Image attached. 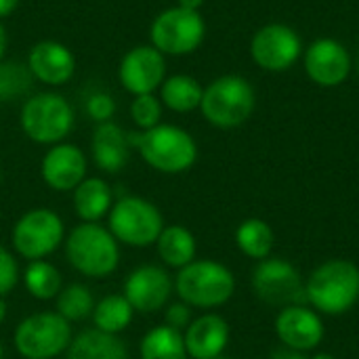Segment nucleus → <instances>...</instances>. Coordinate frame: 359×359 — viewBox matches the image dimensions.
I'll return each mask as SVG.
<instances>
[{
	"label": "nucleus",
	"instance_id": "10",
	"mask_svg": "<svg viewBox=\"0 0 359 359\" xmlns=\"http://www.w3.org/2000/svg\"><path fill=\"white\" fill-rule=\"evenodd\" d=\"M65 238L63 221L48 208L27 210L13 227V248L27 261H40L55 252Z\"/></svg>",
	"mask_w": 359,
	"mask_h": 359
},
{
	"label": "nucleus",
	"instance_id": "27",
	"mask_svg": "<svg viewBox=\"0 0 359 359\" xmlns=\"http://www.w3.org/2000/svg\"><path fill=\"white\" fill-rule=\"evenodd\" d=\"M133 313H135V309L130 307V303L126 301L124 294H107L95 305L93 322H95L97 330L118 337L122 330L128 328Z\"/></svg>",
	"mask_w": 359,
	"mask_h": 359
},
{
	"label": "nucleus",
	"instance_id": "26",
	"mask_svg": "<svg viewBox=\"0 0 359 359\" xmlns=\"http://www.w3.org/2000/svg\"><path fill=\"white\" fill-rule=\"evenodd\" d=\"M236 244L246 257L263 261L273 250L276 233H273V229L269 227L267 221H263V219H246L244 223H240V227L236 231Z\"/></svg>",
	"mask_w": 359,
	"mask_h": 359
},
{
	"label": "nucleus",
	"instance_id": "25",
	"mask_svg": "<svg viewBox=\"0 0 359 359\" xmlns=\"http://www.w3.org/2000/svg\"><path fill=\"white\" fill-rule=\"evenodd\" d=\"M141 359H187V349L183 334L170 326H156L151 328L139 347Z\"/></svg>",
	"mask_w": 359,
	"mask_h": 359
},
{
	"label": "nucleus",
	"instance_id": "35",
	"mask_svg": "<svg viewBox=\"0 0 359 359\" xmlns=\"http://www.w3.org/2000/svg\"><path fill=\"white\" fill-rule=\"evenodd\" d=\"M271 359H309L303 351H294V349H278L271 353Z\"/></svg>",
	"mask_w": 359,
	"mask_h": 359
},
{
	"label": "nucleus",
	"instance_id": "37",
	"mask_svg": "<svg viewBox=\"0 0 359 359\" xmlns=\"http://www.w3.org/2000/svg\"><path fill=\"white\" fill-rule=\"evenodd\" d=\"M204 4V0H177V6L187 8V11H198Z\"/></svg>",
	"mask_w": 359,
	"mask_h": 359
},
{
	"label": "nucleus",
	"instance_id": "13",
	"mask_svg": "<svg viewBox=\"0 0 359 359\" xmlns=\"http://www.w3.org/2000/svg\"><path fill=\"white\" fill-rule=\"evenodd\" d=\"M118 76L130 95H151L166 80L164 55L151 44L135 46L122 57Z\"/></svg>",
	"mask_w": 359,
	"mask_h": 359
},
{
	"label": "nucleus",
	"instance_id": "36",
	"mask_svg": "<svg viewBox=\"0 0 359 359\" xmlns=\"http://www.w3.org/2000/svg\"><path fill=\"white\" fill-rule=\"evenodd\" d=\"M19 0H0V19L13 15V11L17 8Z\"/></svg>",
	"mask_w": 359,
	"mask_h": 359
},
{
	"label": "nucleus",
	"instance_id": "16",
	"mask_svg": "<svg viewBox=\"0 0 359 359\" xmlns=\"http://www.w3.org/2000/svg\"><path fill=\"white\" fill-rule=\"evenodd\" d=\"M42 181L55 191H74L86 179V158L78 145H53L40 164Z\"/></svg>",
	"mask_w": 359,
	"mask_h": 359
},
{
	"label": "nucleus",
	"instance_id": "33",
	"mask_svg": "<svg viewBox=\"0 0 359 359\" xmlns=\"http://www.w3.org/2000/svg\"><path fill=\"white\" fill-rule=\"evenodd\" d=\"M114 111H116V103H114L111 95H107V93H95V95H90L88 101H86V114H88L97 124L109 122L111 116H114Z\"/></svg>",
	"mask_w": 359,
	"mask_h": 359
},
{
	"label": "nucleus",
	"instance_id": "18",
	"mask_svg": "<svg viewBox=\"0 0 359 359\" xmlns=\"http://www.w3.org/2000/svg\"><path fill=\"white\" fill-rule=\"evenodd\" d=\"M27 67L42 84L63 86L76 72V57L65 44L57 40H42L32 46L27 55Z\"/></svg>",
	"mask_w": 359,
	"mask_h": 359
},
{
	"label": "nucleus",
	"instance_id": "20",
	"mask_svg": "<svg viewBox=\"0 0 359 359\" xmlns=\"http://www.w3.org/2000/svg\"><path fill=\"white\" fill-rule=\"evenodd\" d=\"M90 149H93V160L97 168L109 175L120 172L128 164V158H130L128 133L120 128L118 124H114L111 120L101 122L97 124L93 133Z\"/></svg>",
	"mask_w": 359,
	"mask_h": 359
},
{
	"label": "nucleus",
	"instance_id": "38",
	"mask_svg": "<svg viewBox=\"0 0 359 359\" xmlns=\"http://www.w3.org/2000/svg\"><path fill=\"white\" fill-rule=\"evenodd\" d=\"M6 29H4V25L0 23V61H2V57H4V53H6Z\"/></svg>",
	"mask_w": 359,
	"mask_h": 359
},
{
	"label": "nucleus",
	"instance_id": "11",
	"mask_svg": "<svg viewBox=\"0 0 359 359\" xmlns=\"http://www.w3.org/2000/svg\"><path fill=\"white\" fill-rule=\"evenodd\" d=\"M252 290L267 305L292 307L307 301L299 269L284 259H263L252 271Z\"/></svg>",
	"mask_w": 359,
	"mask_h": 359
},
{
	"label": "nucleus",
	"instance_id": "19",
	"mask_svg": "<svg viewBox=\"0 0 359 359\" xmlns=\"http://www.w3.org/2000/svg\"><path fill=\"white\" fill-rule=\"evenodd\" d=\"M183 341L191 359H215L223 355L229 343V326L221 316L206 313L187 326Z\"/></svg>",
	"mask_w": 359,
	"mask_h": 359
},
{
	"label": "nucleus",
	"instance_id": "5",
	"mask_svg": "<svg viewBox=\"0 0 359 359\" xmlns=\"http://www.w3.org/2000/svg\"><path fill=\"white\" fill-rule=\"evenodd\" d=\"M200 109L212 126L236 128L255 109V88L242 76H221L204 88Z\"/></svg>",
	"mask_w": 359,
	"mask_h": 359
},
{
	"label": "nucleus",
	"instance_id": "40",
	"mask_svg": "<svg viewBox=\"0 0 359 359\" xmlns=\"http://www.w3.org/2000/svg\"><path fill=\"white\" fill-rule=\"evenodd\" d=\"M311 359H337L334 355H330V353H318L316 358H311Z\"/></svg>",
	"mask_w": 359,
	"mask_h": 359
},
{
	"label": "nucleus",
	"instance_id": "39",
	"mask_svg": "<svg viewBox=\"0 0 359 359\" xmlns=\"http://www.w3.org/2000/svg\"><path fill=\"white\" fill-rule=\"evenodd\" d=\"M4 318H6V303H4L2 297H0V326H2V322H4Z\"/></svg>",
	"mask_w": 359,
	"mask_h": 359
},
{
	"label": "nucleus",
	"instance_id": "14",
	"mask_svg": "<svg viewBox=\"0 0 359 359\" xmlns=\"http://www.w3.org/2000/svg\"><path fill=\"white\" fill-rule=\"evenodd\" d=\"M172 292V280L158 265H141L128 273L124 297L139 313H156L166 307Z\"/></svg>",
	"mask_w": 359,
	"mask_h": 359
},
{
	"label": "nucleus",
	"instance_id": "42",
	"mask_svg": "<svg viewBox=\"0 0 359 359\" xmlns=\"http://www.w3.org/2000/svg\"><path fill=\"white\" fill-rule=\"evenodd\" d=\"M215 359H227V358H223V355H219V358H215Z\"/></svg>",
	"mask_w": 359,
	"mask_h": 359
},
{
	"label": "nucleus",
	"instance_id": "12",
	"mask_svg": "<svg viewBox=\"0 0 359 359\" xmlns=\"http://www.w3.org/2000/svg\"><path fill=\"white\" fill-rule=\"evenodd\" d=\"M301 48L303 44L299 34L284 23H269L261 27L250 42L255 63L267 72L288 69L299 59Z\"/></svg>",
	"mask_w": 359,
	"mask_h": 359
},
{
	"label": "nucleus",
	"instance_id": "7",
	"mask_svg": "<svg viewBox=\"0 0 359 359\" xmlns=\"http://www.w3.org/2000/svg\"><path fill=\"white\" fill-rule=\"evenodd\" d=\"M107 229L118 242L135 248H145L158 242L164 229V219L158 206L149 200L124 196L111 206Z\"/></svg>",
	"mask_w": 359,
	"mask_h": 359
},
{
	"label": "nucleus",
	"instance_id": "4",
	"mask_svg": "<svg viewBox=\"0 0 359 359\" xmlns=\"http://www.w3.org/2000/svg\"><path fill=\"white\" fill-rule=\"evenodd\" d=\"M175 288L185 305L212 309L225 305L233 297L236 278L217 261H191L179 269Z\"/></svg>",
	"mask_w": 359,
	"mask_h": 359
},
{
	"label": "nucleus",
	"instance_id": "8",
	"mask_svg": "<svg viewBox=\"0 0 359 359\" xmlns=\"http://www.w3.org/2000/svg\"><path fill=\"white\" fill-rule=\"evenodd\" d=\"M15 349L25 359H50L61 355L72 343V328L65 318L40 311L25 318L13 337Z\"/></svg>",
	"mask_w": 359,
	"mask_h": 359
},
{
	"label": "nucleus",
	"instance_id": "21",
	"mask_svg": "<svg viewBox=\"0 0 359 359\" xmlns=\"http://www.w3.org/2000/svg\"><path fill=\"white\" fill-rule=\"evenodd\" d=\"M67 359H130V355L122 339L93 328L80 332L69 343Z\"/></svg>",
	"mask_w": 359,
	"mask_h": 359
},
{
	"label": "nucleus",
	"instance_id": "17",
	"mask_svg": "<svg viewBox=\"0 0 359 359\" xmlns=\"http://www.w3.org/2000/svg\"><path fill=\"white\" fill-rule=\"evenodd\" d=\"M278 339L294 351H311L324 341V322L303 305L284 307L276 318Z\"/></svg>",
	"mask_w": 359,
	"mask_h": 359
},
{
	"label": "nucleus",
	"instance_id": "29",
	"mask_svg": "<svg viewBox=\"0 0 359 359\" xmlns=\"http://www.w3.org/2000/svg\"><path fill=\"white\" fill-rule=\"evenodd\" d=\"M93 309H95V299L90 290L82 284H72L67 288H61V292L57 294V313L67 322H80L93 316Z\"/></svg>",
	"mask_w": 359,
	"mask_h": 359
},
{
	"label": "nucleus",
	"instance_id": "6",
	"mask_svg": "<svg viewBox=\"0 0 359 359\" xmlns=\"http://www.w3.org/2000/svg\"><path fill=\"white\" fill-rule=\"evenodd\" d=\"M19 122L32 141L57 145L74 128V109L59 93H38L23 103Z\"/></svg>",
	"mask_w": 359,
	"mask_h": 359
},
{
	"label": "nucleus",
	"instance_id": "9",
	"mask_svg": "<svg viewBox=\"0 0 359 359\" xmlns=\"http://www.w3.org/2000/svg\"><path fill=\"white\" fill-rule=\"evenodd\" d=\"M206 34V23L198 11H187L181 6L164 8L149 27L151 46L162 55H189L194 53Z\"/></svg>",
	"mask_w": 359,
	"mask_h": 359
},
{
	"label": "nucleus",
	"instance_id": "24",
	"mask_svg": "<svg viewBox=\"0 0 359 359\" xmlns=\"http://www.w3.org/2000/svg\"><path fill=\"white\" fill-rule=\"evenodd\" d=\"M158 255L160 259L175 269L189 265L196 259V238L183 225H168L162 229L158 238Z\"/></svg>",
	"mask_w": 359,
	"mask_h": 359
},
{
	"label": "nucleus",
	"instance_id": "31",
	"mask_svg": "<svg viewBox=\"0 0 359 359\" xmlns=\"http://www.w3.org/2000/svg\"><path fill=\"white\" fill-rule=\"evenodd\" d=\"M130 118L141 130L158 126L160 118H162V101L156 99L154 93L151 95H137L130 103Z\"/></svg>",
	"mask_w": 359,
	"mask_h": 359
},
{
	"label": "nucleus",
	"instance_id": "22",
	"mask_svg": "<svg viewBox=\"0 0 359 359\" xmlns=\"http://www.w3.org/2000/svg\"><path fill=\"white\" fill-rule=\"evenodd\" d=\"M111 206V187L99 177H88L74 189V208L82 223H99Z\"/></svg>",
	"mask_w": 359,
	"mask_h": 359
},
{
	"label": "nucleus",
	"instance_id": "3",
	"mask_svg": "<svg viewBox=\"0 0 359 359\" xmlns=\"http://www.w3.org/2000/svg\"><path fill=\"white\" fill-rule=\"evenodd\" d=\"M65 257L69 265L88 278H107L118 269L120 248L118 240L99 223L76 225L65 242Z\"/></svg>",
	"mask_w": 359,
	"mask_h": 359
},
{
	"label": "nucleus",
	"instance_id": "34",
	"mask_svg": "<svg viewBox=\"0 0 359 359\" xmlns=\"http://www.w3.org/2000/svg\"><path fill=\"white\" fill-rule=\"evenodd\" d=\"M166 326L175 328V330H187V326L191 324V309L185 303H172L166 313H164Z\"/></svg>",
	"mask_w": 359,
	"mask_h": 359
},
{
	"label": "nucleus",
	"instance_id": "15",
	"mask_svg": "<svg viewBox=\"0 0 359 359\" xmlns=\"http://www.w3.org/2000/svg\"><path fill=\"white\" fill-rule=\"evenodd\" d=\"M307 76L320 86H339L351 72L349 50L332 38H320L305 50Z\"/></svg>",
	"mask_w": 359,
	"mask_h": 359
},
{
	"label": "nucleus",
	"instance_id": "2",
	"mask_svg": "<svg viewBox=\"0 0 359 359\" xmlns=\"http://www.w3.org/2000/svg\"><path fill=\"white\" fill-rule=\"evenodd\" d=\"M305 292L318 311L343 316L359 301V267L345 259L326 261L309 276Z\"/></svg>",
	"mask_w": 359,
	"mask_h": 359
},
{
	"label": "nucleus",
	"instance_id": "23",
	"mask_svg": "<svg viewBox=\"0 0 359 359\" xmlns=\"http://www.w3.org/2000/svg\"><path fill=\"white\" fill-rule=\"evenodd\" d=\"M202 95H204V88L200 86V82L187 74H175V76L166 78L160 86L162 105H166L168 109L179 111V114H187V111H194L196 107H200Z\"/></svg>",
	"mask_w": 359,
	"mask_h": 359
},
{
	"label": "nucleus",
	"instance_id": "1",
	"mask_svg": "<svg viewBox=\"0 0 359 359\" xmlns=\"http://www.w3.org/2000/svg\"><path fill=\"white\" fill-rule=\"evenodd\" d=\"M128 143L154 170L177 175L194 166L198 145L194 137L175 124H158L147 130L128 133Z\"/></svg>",
	"mask_w": 359,
	"mask_h": 359
},
{
	"label": "nucleus",
	"instance_id": "28",
	"mask_svg": "<svg viewBox=\"0 0 359 359\" xmlns=\"http://www.w3.org/2000/svg\"><path fill=\"white\" fill-rule=\"evenodd\" d=\"M23 282L27 292L38 299V301H48L55 299L61 292V273L55 265L46 263V261H29L25 273H23Z\"/></svg>",
	"mask_w": 359,
	"mask_h": 359
},
{
	"label": "nucleus",
	"instance_id": "41",
	"mask_svg": "<svg viewBox=\"0 0 359 359\" xmlns=\"http://www.w3.org/2000/svg\"><path fill=\"white\" fill-rule=\"evenodd\" d=\"M0 359H2V345H0Z\"/></svg>",
	"mask_w": 359,
	"mask_h": 359
},
{
	"label": "nucleus",
	"instance_id": "32",
	"mask_svg": "<svg viewBox=\"0 0 359 359\" xmlns=\"http://www.w3.org/2000/svg\"><path fill=\"white\" fill-rule=\"evenodd\" d=\"M17 282H19L17 261L4 246H0V297H6L8 292H13Z\"/></svg>",
	"mask_w": 359,
	"mask_h": 359
},
{
	"label": "nucleus",
	"instance_id": "30",
	"mask_svg": "<svg viewBox=\"0 0 359 359\" xmlns=\"http://www.w3.org/2000/svg\"><path fill=\"white\" fill-rule=\"evenodd\" d=\"M32 72L27 63L19 61H0V103H11L23 97L32 86Z\"/></svg>",
	"mask_w": 359,
	"mask_h": 359
}]
</instances>
